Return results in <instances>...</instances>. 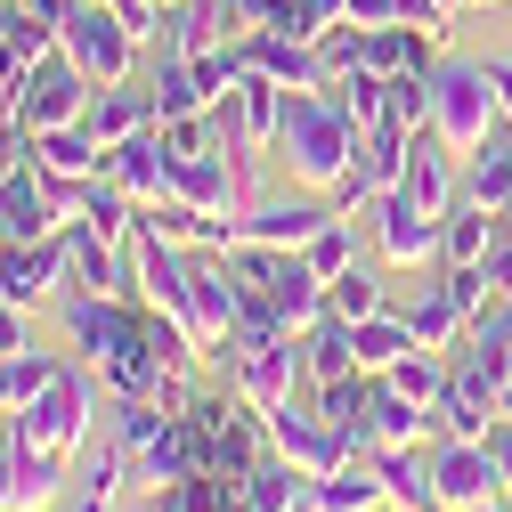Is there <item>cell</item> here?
Listing matches in <instances>:
<instances>
[{
    "instance_id": "681fc988",
    "label": "cell",
    "mask_w": 512,
    "mask_h": 512,
    "mask_svg": "<svg viewBox=\"0 0 512 512\" xmlns=\"http://www.w3.org/2000/svg\"><path fill=\"white\" fill-rule=\"evenodd\" d=\"M480 512H512V496H488V504H480Z\"/></svg>"
},
{
    "instance_id": "ee69618b",
    "label": "cell",
    "mask_w": 512,
    "mask_h": 512,
    "mask_svg": "<svg viewBox=\"0 0 512 512\" xmlns=\"http://www.w3.org/2000/svg\"><path fill=\"white\" fill-rule=\"evenodd\" d=\"M57 512H122V488H66Z\"/></svg>"
},
{
    "instance_id": "277c9868",
    "label": "cell",
    "mask_w": 512,
    "mask_h": 512,
    "mask_svg": "<svg viewBox=\"0 0 512 512\" xmlns=\"http://www.w3.org/2000/svg\"><path fill=\"white\" fill-rule=\"evenodd\" d=\"M187 423H196V439H204V472L212 480H244L252 464L269 456V415L252 407L236 382L228 391H204L196 407H187Z\"/></svg>"
},
{
    "instance_id": "83f0119b",
    "label": "cell",
    "mask_w": 512,
    "mask_h": 512,
    "mask_svg": "<svg viewBox=\"0 0 512 512\" xmlns=\"http://www.w3.org/2000/svg\"><path fill=\"white\" fill-rule=\"evenodd\" d=\"M407 326H415V342L423 350H464V334H472V317L456 309V301H447V285L431 277L415 301H407Z\"/></svg>"
},
{
    "instance_id": "f6af8a7d",
    "label": "cell",
    "mask_w": 512,
    "mask_h": 512,
    "mask_svg": "<svg viewBox=\"0 0 512 512\" xmlns=\"http://www.w3.org/2000/svg\"><path fill=\"white\" fill-rule=\"evenodd\" d=\"M17 90H25V66L0 49V122H17Z\"/></svg>"
},
{
    "instance_id": "603a6c76",
    "label": "cell",
    "mask_w": 512,
    "mask_h": 512,
    "mask_svg": "<svg viewBox=\"0 0 512 512\" xmlns=\"http://www.w3.org/2000/svg\"><path fill=\"white\" fill-rule=\"evenodd\" d=\"M382 504H391V488H382V472L366 456H350L326 480H309V512H382Z\"/></svg>"
},
{
    "instance_id": "4fadbf2b",
    "label": "cell",
    "mask_w": 512,
    "mask_h": 512,
    "mask_svg": "<svg viewBox=\"0 0 512 512\" xmlns=\"http://www.w3.org/2000/svg\"><path fill=\"white\" fill-rule=\"evenodd\" d=\"M431 496L439 504H456V512H480L488 496H504L496 488V464H488V439H431Z\"/></svg>"
},
{
    "instance_id": "680465c9",
    "label": "cell",
    "mask_w": 512,
    "mask_h": 512,
    "mask_svg": "<svg viewBox=\"0 0 512 512\" xmlns=\"http://www.w3.org/2000/svg\"><path fill=\"white\" fill-rule=\"evenodd\" d=\"M163 9H171V0H163Z\"/></svg>"
},
{
    "instance_id": "d6a6232c",
    "label": "cell",
    "mask_w": 512,
    "mask_h": 512,
    "mask_svg": "<svg viewBox=\"0 0 512 512\" xmlns=\"http://www.w3.org/2000/svg\"><path fill=\"white\" fill-rule=\"evenodd\" d=\"M57 366H66L57 350H9V358H0V415L33 407V391H41V382H49Z\"/></svg>"
},
{
    "instance_id": "8fae6325",
    "label": "cell",
    "mask_w": 512,
    "mask_h": 512,
    "mask_svg": "<svg viewBox=\"0 0 512 512\" xmlns=\"http://www.w3.org/2000/svg\"><path fill=\"white\" fill-rule=\"evenodd\" d=\"M374 220V252H382V269H439V220L415 204V196H374L366 204Z\"/></svg>"
},
{
    "instance_id": "6da1fadb",
    "label": "cell",
    "mask_w": 512,
    "mask_h": 512,
    "mask_svg": "<svg viewBox=\"0 0 512 512\" xmlns=\"http://www.w3.org/2000/svg\"><path fill=\"white\" fill-rule=\"evenodd\" d=\"M98 391H106L98 366L66 358V366H57L41 391H33V407L0 415V423H9V439H17V447H41V456H66V464H74L82 447H90V431H98Z\"/></svg>"
},
{
    "instance_id": "ab89813d",
    "label": "cell",
    "mask_w": 512,
    "mask_h": 512,
    "mask_svg": "<svg viewBox=\"0 0 512 512\" xmlns=\"http://www.w3.org/2000/svg\"><path fill=\"white\" fill-rule=\"evenodd\" d=\"M17 171H33V131H17V122H0V187H9Z\"/></svg>"
},
{
    "instance_id": "9a60e30c",
    "label": "cell",
    "mask_w": 512,
    "mask_h": 512,
    "mask_svg": "<svg viewBox=\"0 0 512 512\" xmlns=\"http://www.w3.org/2000/svg\"><path fill=\"white\" fill-rule=\"evenodd\" d=\"M431 439H439V415L423 399H407L391 374H374V391H366V447H431Z\"/></svg>"
},
{
    "instance_id": "52a82bcc",
    "label": "cell",
    "mask_w": 512,
    "mask_h": 512,
    "mask_svg": "<svg viewBox=\"0 0 512 512\" xmlns=\"http://www.w3.org/2000/svg\"><path fill=\"white\" fill-rule=\"evenodd\" d=\"M90 98H98V82L74 66L66 49H57L49 66H33L25 90H17V131H33V139H41V131H66V122L90 114Z\"/></svg>"
},
{
    "instance_id": "7bdbcfd3",
    "label": "cell",
    "mask_w": 512,
    "mask_h": 512,
    "mask_svg": "<svg viewBox=\"0 0 512 512\" xmlns=\"http://www.w3.org/2000/svg\"><path fill=\"white\" fill-rule=\"evenodd\" d=\"M480 269H488V285H496V293L512 301V228H504V236L488 244V261H480Z\"/></svg>"
},
{
    "instance_id": "1f68e13d",
    "label": "cell",
    "mask_w": 512,
    "mask_h": 512,
    "mask_svg": "<svg viewBox=\"0 0 512 512\" xmlns=\"http://www.w3.org/2000/svg\"><path fill=\"white\" fill-rule=\"evenodd\" d=\"M326 301H334V317H350V326H366L374 309H391V285H382V269L374 261H350L334 285H326Z\"/></svg>"
},
{
    "instance_id": "8d00e7d4",
    "label": "cell",
    "mask_w": 512,
    "mask_h": 512,
    "mask_svg": "<svg viewBox=\"0 0 512 512\" xmlns=\"http://www.w3.org/2000/svg\"><path fill=\"white\" fill-rule=\"evenodd\" d=\"M391 382L407 399H423L431 415H439V399H447V350H407L399 366H391Z\"/></svg>"
},
{
    "instance_id": "f35d334b",
    "label": "cell",
    "mask_w": 512,
    "mask_h": 512,
    "mask_svg": "<svg viewBox=\"0 0 512 512\" xmlns=\"http://www.w3.org/2000/svg\"><path fill=\"white\" fill-rule=\"evenodd\" d=\"M439 285H447V301H456L464 317H480V309L496 301V285H488V269H439Z\"/></svg>"
},
{
    "instance_id": "60d3db41",
    "label": "cell",
    "mask_w": 512,
    "mask_h": 512,
    "mask_svg": "<svg viewBox=\"0 0 512 512\" xmlns=\"http://www.w3.org/2000/svg\"><path fill=\"white\" fill-rule=\"evenodd\" d=\"M9 350H33V309L0 301V358H9Z\"/></svg>"
},
{
    "instance_id": "d6986e66",
    "label": "cell",
    "mask_w": 512,
    "mask_h": 512,
    "mask_svg": "<svg viewBox=\"0 0 512 512\" xmlns=\"http://www.w3.org/2000/svg\"><path fill=\"white\" fill-rule=\"evenodd\" d=\"M57 228H66V220H57L41 171H17L9 187H0V244H41V236H57Z\"/></svg>"
},
{
    "instance_id": "836d02e7",
    "label": "cell",
    "mask_w": 512,
    "mask_h": 512,
    "mask_svg": "<svg viewBox=\"0 0 512 512\" xmlns=\"http://www.w3.org/2000/svg\"><path fill=\"white\" fill-rule=\"evenodd\" d=\"M163 423H171L163 399H106V439L122 447V456H139V447H147Z\"/></svg>"
},
{
    "instance_id": "2e32d148",
    "label": "cell",
    "mask_w": 512,
    "mask_h": 512,
    "mask_svg": "<svg viewBox=\"0 0 512 512\" xmlns=\"http://www.w3.org/2000/svg\"><path fill=\"white\" fill-rule=\"evenodd\" d=\"M171 147H163V131H139V139H122V147H106V179L122 187L131 204H163L171 196Z\"/></svg>"
},
{
    "instance_id": "c3c4849f",
    "label": "cell",
    "mask_w": 512,
    "mask_h": 512,
    "mask_svg": "<svg viewBox=\"0 0 512 512\" xmlns=\"http://www.w3.org/2000/svg\"><path fill=\"white\" fill-rule=\"evenodd\" d=\"M131 512H179V504H171V488H147V496H139Z\"/></svg>"
},
{
    "instance_id": "7dc6e473",
    "label": "cell",
    "mask_w": 512,
    "mask_h": 512,
    "mask_svg": "<svg viewBox=\"0 0 512 512\" xmlns=\"http://www.w3.org/2000/svg\"><path fill=\"white\" fill-rule=\"evenodd\" d=\"M488 82H496V98H504V122H512V57H488Z\"/></svg>"
},
{
    "instance_id": "6f0895ef",
    "label": "cell",
    "mask_w": 512,
    "mask_h": 512,
    "mask_svg": "<svg viewBox=\"0 0 512 512\" xmlns=\"http://www.w3.org/2000/svg\"><path fill=\"white\" fill-rule=\"evenodd\" d=\"M504 228H512V212H504Z\"/></svg>"
},
{
    "instance_id": "8992f818",
    "label": "cell",
    "mask_w": 512,
    "mask_h": 512,
    "mask_svg": "<svg viewBox=\"0 0 512 512\" xmlns=\"http://www.w3.org/2000/svg\"><path fill=\"white\" fill-rule=\"evenodd\" d=\"M66 342L82 366H106L147 342V301L131 293H66Z\"/></svg>"
},
{
    "instance_id": "e0dca14e",
    "label": "cell",
    "mask_w": 512,
    "mask_h": 512,
    "mask_svg": "<svg viewBox=\"0 0 512 512\" xmlns=\"http://www.w3.org/2000/svg\"><path fill=\"white\" fill-rule=\"evenodd\" d=\"M196 472H204V439H196L187 415H171L139 456H131V480H139V488H171V480H196Z\"/></svg>"
},
{
    "instance_id": "7402d4cb",
    "label": "cell",
    "mask_w": 512,
    "mask_h": 512,
    "mask_svg": "<svg viewBox=\"0 0 512 512\" xmlns=\"http://www.w3.org/2000/svg\"><path fill=\"white\" fill-rule=\"evenodd\" d=\"M464 204H480V212H512V122L480 147V155H464Z\"/></svg>"
},
{
    "instance_id": "d4e9b609",
    "label": "cell",
    "mask_w": 512,
    "mask_h": 512,
    "mask_svg": "<svg viewBox=\"0 0 512 512\" xmlns=\"http://www.w3.org/2000/svg\"><path fill=\"white\" fill-rule=\"evenodd\" d=\"M33 171H49V179H98L106 147L90 139V122H66V131H41L33 139Z\"/></svg>"
},
{
    "instance_id": "9c48e42d",
    "label": "cell",
    "mask_w": 512,
    "mask_h": 512,
    "mask_svg": "<svg viewBox=\"0 0 512 512\" xmlns=\"http://www.w3.org/2000/svg\"><path fill=\"white\" fill-rule=\"evenodd\" d=\"M269 447H277L285 464H301L309 480H326V472H342V464L358 456L350 431H334L326 415H317V399H309V407H301V399H285V407L269 415Z\"/></svg>"
},
{
    "instance_id": "ba28073f",
    "label": "cell",
    "mask_w": 512,
    "mask_h": 512,
    "mask_svg": "<svg viewBox=\"0 0 512 512\" xmlns=\"http://www.w3.org/2000/svg\"><path fill=\"white\" fill-rule=\"evenodd\" d=\"M285 98L293 90H277V82H261V74H244L228 98H212V122H220V147H236V155H277V131H285Z\"/></svg>"
},
{
    "instance_id": "b9f144b4",
    "label": "cell",
    "mask_w": 512,
    "mask_h": 512,
    "mask_svg": "<svg viewBox=\"0 0 512 512\" xmlns=\"http://www.w3.org/2000/svg\"><path fill=\"white\" fill-rule=\"evenodd\" d=\"M488 464H496V488L512 496V415H496V431H488Z\"/></svg>"
},
{
    "instance_id": "ac0fdd59",
    "label": "cell",
    "mask_w": 512,
    "mask_h": 512,
    "mask_svg": "<svg viewBox=\"0 0 512 512\" xmlns=\"http://www.w3.org/2000/svg\"><path fill=\"white\" fill-rule=\"evenodd\" d=\"M90 139L98 147H122V139H139V131H155V90L131 74V82H106L98 98H90Z\"/></svg>"
},
{
    "instance_id": "30bf717a",
    "label": "cell",
    "mask_w": 512,
    "mask_h": 512,
    "mask_svg": "<svg viewBox=\"0 0 512 512\" xmlns=\"http://www.w3.org/2000/svg\"><path fill=\"white\" fill-rule=\"evenodd\" d=\"M57 293H74V252H66V228L41 236V244H0V301L17 309H41Z\"/></svg>"
},
{
    "instance_id": "f5cc1de1",
    "label": "cell",
    "mask_w": 512,
    "mask_h": 512,
    "mask_svg": "<svg viewBox=\"0 0 512 512\" xmlns=\"http://www.w3.org/2000/svg\"><path fill=\"white\" fill-rule=\"evenodd\" d=\"M504 415H512V374H504Z\"/></svg>"
},
{
    "instance_id": "11a10c76",
    "label": "cell",
    "mask_w": 512,
    "mask_h": 512,
    "mask_svg": "<svg viewBox=\"0 0 512 512\" xmlns=\"http://www.w3.org/2000/svg\"><path fill=\"white\" fill-rule=\"evenodd\" d=\"M480 9H496V0H480Z\"/></svg>"
},
{
    "instance_id": "9f6ffc18",
    "label": "cell",
    "mask_w": 512,
    "mask_h": 512,
    "mask_svg": "<svg viewBox=\"0 0 512 512\" xmlns=\"http://www.w3.org/2000/svg\"><path fill=\"white\" fill-rule=\"evenodd\" d=\"M382 512H399V504H382Z\"/></svg>"
},
{
    "instance_id": "3957f363",
    "label": "cell",
    "mask_w": 512,
    "mask_h": 512,
    "mask_svg": "<svg viewBox=\"0 0 512 512\" xmlns=\"http://www.w3.org/2000/svg\"><path fill=\"white\" fill-rule=\"evenodd\" d=\"M431 131L456 155H480L504 131V98L488 82V57H439L431 66Z\"/></svg>"
},
{
    "instance_id": "cb8c5ba5",
    "label": "cell",
    "mask_w": 512,
    "mask_h": 512,
    "mask_svg": "<svg viewBox=\"0 0 512 512\" xmlns=\"http://www.w3.org/2000/svg\"><path fill=\"white\" fill-rule=\"evenodd\" d=\"M366 464L382 472V488H391L399 512H431V447H366Z\"/></svg>"
},
{
    "instance_id": "f1b7e54d",
    "label": "cell",
    "mask_w": 512,
    "mask_h": 512,
    "mask_svg": "<svg viewBox=\"0 0 512 512\" xmlns=\"http://www.w3.org/2000/svg\"><path fill=\"white\" fill-rule=\"evenodd\" d=\"M301 350H309V391H317V382L358 374V326H350V317H317V326L301 334Z\"/></svg>"
},
{
    "instance_id": "db71d44e",
    "label": "cell",
    "mask_w": 512,
    "mask_h": 512,
    "mask_svg": "<svg viewBox=\"0 0 512 512\" xmlns=\"http://www.w3.org/2000/svg\"><path fill=\"white\" fill-rule=\"evenodd\" d=\"M431 512H456V504H431Z\"/></svg>"
},
{
    "instance_id": "5b68a950",
    "label": "cell",
    "mask_w": 512,
    "mask_h": 512,
    "mask_svg": "<svg viewBox=\"0 0 512 512\" xmlns=\"http://www.w3.org/2000/svg\"><path fill=\"white\" fill-rule=\"evenodd\" d=\"M57 49H66L74 66L106 90V82H131V74H139V49H147V41L122 25L106 0H66V17H57Z\"/></svg>"
},
{
    "instance_id": "7c38bea8",
    "label": "cell",
    "mask_w": 512,
    "mask_h": 512,
    "mask_svg": "<svg viewBox=\"0 0 512 512\" xmlns=\"http://www.w3.org/2000/svg\"><path fill=\"white\" fill-rule=\"evenodd\" d=\"M244 74H261V82H277V90H326V66H317V41H301V33H244L236 41V82Z\"/></svg>"
},
{
    "instance_id": "f546056e",
    "label": "cell",
    "mask_w": 512,
    "mask_h": 512,
    "mask_svg": "<svg viewBox=\"0 0 512 512\" xmlns=\"http://www.w3.org/2000/svg\"><path fill=\"white\" fill-rule=\"evenodd\" d=\"M407 350H423L415 326H407V309H374L366 326H358V374H391Z\"/></svg>"
},
{
    "instance_id": "484cf974",
    "label": "cell",
    "mask_w": 512,
    "mask_h": 512,
    "mask_svg": "<svg viewBox=\"0 0 512 512\" xmlns=\"http://www.w3.org/2000/svg\"><path fill=\"white\" fill-rule=\"evenodd\" d=\"M74 488V464L66 456H41V447H17V488H9V512H57Z\"/></svg>"
},
{
    "instance_id": "4dcf8cb0",
    "label": "cell",
    "mask_w": 512,
    "mask_h": 512,
    "mask_svg": "<svg viewBox=\"0 0 512 512\" xmlns=\"http://www.w3.org/2000/svg\"><path fill=\"white\" fill-rule=\"evenodd\" d=\"M326 90H334V106H342V114L358 122V131H374V122H391V82H382L374 66H350V74H334Z\"/></svg>"
},
{
    "instance_id": "74e56055",
    "label": "cell",
    "mask_w": 512,
    "mask_h": 512,
    "mask_svg": "<svg viewBox=\"0 0 512 512\" xmlns=\"http://www.w3.org/2000/svg\"><path fill=\"white\" fill-rule=\"evenodd\" d=\"M391 122L399 131H431V66L391 74Z\"/></svg>"
},
{
    "instance_id": "f907efd6",
    "label": "cell",
    "mask_w": 512,
    "mask_h": 512,
    "mask_svg": "<svg viewBox=\"0 0 512 512\" xmlns=\"http://www.w3.org/2000/svg\"><path fill=\"white\" fill-rule=\"evenodd\" d=\"M9 9H17V0H0V41H9Z\"/></svg>"
},
{
    "instance_id": "ffe728a7",
    "label": "cell",
    "mask_w": 512,
    "mask_h": 512,
    "mask_svg": "<svg viewBox=\"0 0 512 512\" xmlns=\"http://www.w3.org/2000/svg\"><path fill=\"white\" fill-rule=\"evenodd\" d=\"M66 252H74V293H131V252H122V244H106L82 220H66Z\"/></svg>"
},
{
    "instance_id": "816d5d0a",
    "label": "cell",
    "mask_w": 512,
    "mask_h": 512,
    "mask_svg": "<svg viewBox=\"0 0 512 512\" xmlns=\"http://www.w3.org/2000/svg\"><path fill=\"white\" fill-rule=\"evenodd\" d=\"M439 9H447V17H456V9H472V0H439Z\"/></svg>"
},
{
    "instance_id": "e575fe53",
    "label": "cell",
    "mask_w": 512,
    "mask_h": 512,
    "mask_svg": "<svg viewBox=\"0 0 512 512\" xmlns=\"http://www.w3.org/2000/svg\"><path fill=\"white\" fill-rule=\"evenodd\" d=\"M350 261H358V228H350V212H334L326 228H317V236L301 244V269H309V277H326V285H334Z\"/></svg>"
},
{
    "instance_id": "d590c367",
    "label": "cell",
    "mask_w": 512,
    "mask_h": 512,
    "mask_svg": "<svg viewBox=\"0 0 512 512\" xmlns=\"http://www.w3.org/2000/svg\"><path fill=\"white\" fill-rule=\"evenodd\" d=\"M0 49H9L25 74L49 66V57H57V17H41V9H25V0H17V9H9V41H0Z\"/></svg>"
},
{
    "instance_id": "44dd1931",
    "label": "cell",
    "mask_w": 512,
    "mask_h": 512,
    "mask_svg": "<svg viewBox=\"0 0 512 512\" xmlns=\"http://www.w3.org/2000/svg\"><path fill=\"white\" fill-rule=\"evenodd\" d=\"M236 504H244V512H309V472L285 464L277 447H269V456L236 480Z\"/></svg>"
},
{
    "instance_id": "bcb514c9",
    "label": "cell",
    "mask_w": 512,
    "mask_h": 512,
    "mask_svg": "<svg viewBox=\"0 0 512 512\" xmlns=\"http://www.w3.org/2000/svg\"><path fill=\"white\" fill-rule=\"evenodd\" d=\"M9 488H17V439H9V423H0V512H9Z\"/></svg>"
},
{
    "instance_id": "5bb4252c",
    "label": "cell",
    "mask_w": 512,
    "mask_h": 512,
    "mask_svg": "<svg viewBox=\"0 0 512 512\" xmlns=\"http://www.w3.org/2000/svg\"><path fill=\"white\" fill-rule=\"evenodd\" d=\"M334 220V196H269L236 220V244H269V252H301L317 228Z\"/></svg>"
},
{
    "instance_id": "4316f807",
    "label": "cell",
    "mask_w": 512,
    "mask_h": 512,
    "mask_svg": "<svg viewBox=\"0 0 512 512\" xmlns=\"http://www.w3.org/2000/svg\"><path fill=\"white\" fill-rule=\"evenodd\" d=\"M496 236H504V220H496V212H480V204H456V212L439 220V269H480Z\"/></svg>"
},
{
    "instance_id": "7a4b0ae2",
    "label": "cell",
    "mask_w": 512,
    "mask_h": 512,
    "mask_svg": "<svg viewBox=\"0 0 512 512\" xmlns=\"http://www.w3.org/2000/svg\"><path fill=\"white\" fill-rule=\"evenodd\" d=\"M277 155L293 163L301 187L334 196V179L358 163V122L334 106V90H293L285 98V131H277Z\"/></svg>"
}]
</instances>
